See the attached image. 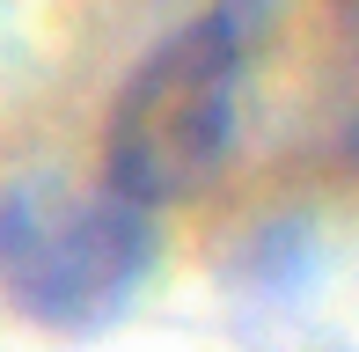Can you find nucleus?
<instances>
[{
	"mask_svg": "<svg viewBox=\"0 0 359 352\" xmlns=\"http://www.w3.org/2000/svg\"><path fill=\"white\" fill-rule=\"evenodd\" d=\"M235 95H242V37L227 15H205L161 37L110 103L103 191L125 198L133 213H161L191 198L235 140Z\"/></svg>",
	"mask_w": 359,
	"mask_h": 352,
	"instance_id": "nucleus-1",
	"label": "nucleus"
},
{
	"mask_svg": "<svg viewBox=\"0 0 359 352\" xmlns=\"http://www.w3.org/2000/svg\"><path fill=\"white\" fill-rule=\"evenodd\" d=\"M147 213L95 191H22L0 205V286L44 323H103L147 271Z\"/></svg>",
	"mask_w": 359,
	"mask_h": 352,
	"instance_id": "nucleus-2",
	"label": "nucleus"
},
{
	"mask_svg": "<svg viewBox=\"0 0 359 352\" xmlns=\"http://www.w3.org/2000/svg\"><path fill=\"white\" fill-rule=\"evenodd\" d=\"M337 37H345V52L359 59V0H337Z\"/></svg>",
	"mask_w": 359,
	"mask_h": 352,
	"instance_id": "nucleus-3",
	"label": "nucleus"
}]
</instances>
